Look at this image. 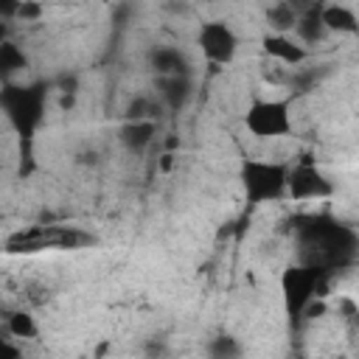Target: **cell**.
I'll use <instances>...</instances> for the list:
<instances>
[{
    "instance_id": "cell-15",
    "label": "cell",
    "mask_w": 359,
    "mask_h": 359,
    "mask_svg": "<svg viewBox=\"0 0 359 359\" xmlns=\"http://www.w3.org/2000/svg\"><path fill=\"white\" fill-rule=\"evenodd\" d=\"M0 65H3L6 73L20 70V67H25V56H22V50H17L11 42H3V45H0Z\"/></svg>"
},
{
    "instance_id": "cell-4",
    "label": "cell",
    "mask_w": 359,
    "mask_h": 359,
    "mask_svg": "<svg viewBox=\"0 0 359 359\" xmlns=\"http://www.w3.org/2000/svg\"><path fill=\"white\" fill-rule=\"evenodd\" d=\"M199 48L213 65H230L238 50V36L222 20H210L199 28Z\"/></svg>"
},
{
    "instance_id": "cell-16",
    "label": "cell",
    "mask_w": 359,
    "mask_h": 359,
    "mask_svg": "<svg viewBox=\"0 0 359 359\" xmlns=\"http://www.w3.org/2000/svg\"><path fill=\"white\" fill-rule=\"evenodd\" d=\"M154 112H157V109H154V104H151L149 98L137 95V98L126 107V121H149V118L154 121Z\"/></svg>"
},
{
    "instance_id": "cell-7",
    "label": "cell",
    "mask_w": 359,
    "mask_h": 359,
    "mask_svg": "<svg viewBox=\"0 0 359 359\" xmlns=\"http://www.w3.org/2000/svg\"><path fill=\"white\" fill-rule=\"evenodd\" d=\"M154 132H157V126H154L151 118H149V121H126V123L118 129V140H121V146L129 149V151H143V149L154 140Z\"/></svg>"
},
{
    "instance_id": "cell-18",
    "label": "cell",
    "mask_w": 359,
    "mask_h": 359,
    "mask_svg": "<svg viewBox=\"0 0 359 359\" xmlns=\"http://www.w3.org/2000/svg\"><path fill=\"white\" fill-rule=\"evenodd\" d=\"M146 351H149V353H165V345H163V342H151Z\"/></svg>"
},
{
    "instance_id": "cell-8",
    "label": "cell",
    "mask_w": 359,
    "mask_h": 359,
    "mask_svg": "<svg viewBox=\"0 0 359 359\" xmlns=\"http://www.w3.org/2000/svg\"><path fill=\"white\" fill-rule=\"evenodd\" d=\"M300 14H303V8L294 0H278L266 8V25L272 34H289V31H294Z\"/></svg>"
},
{
    "instance_id": "cell-14",
    "label": "cell",
    "mask_w": 359,
    "mask_h": 359,
    "mask_svg": "<svg viewBox=\"0 0 359 359\" xmlns=\"http://www.w3.org/2000/svg\"><path fill=\"white\" fill-rule=\"evenodd\" d=\"M208 353L210 356H224V359H230V356H238L241 353V345H238V339L236 337H227V334H222V337H213L210 339V345H208Z\"/></svg>"
},
{
    "instance_id": "cell-2",
    "label": "cell",
    "mask_w": 359,
    "mask_h": 359,
    "mask_svg": "<svg viewBox=\"0 0 359 359\" xmlns=\"http://www.w3.org/2000/svg\"><path fill=\"white\" fill-rule=\"evenodd\" d=\"M244 126L255 135V137H283L292 132V112L289 104L280 98H266V101H255L247 115H244Z\"/></svg>"
},
{
    "instance_id": "cell-17",
    "label": "cell",
    "mask_w": 359,
    "mask_h": 359,
    "mask_svg": "<svg viewBox=\"0 0 359 359\" xmlns=\"http://www.w3.org/2000/svg\"><path fill=\"white\" fill-rule=\"evenodd\" d=\"M39 14H42V6H39V3H34V0H20L17 17H20L22 22H34V20H39Z\"/></svg>"
},
{
    "instance_id": "cell-6",
    "label": "cell",
    "mask_w": 359,
    "mask_h": 359,
    "mask_svg": "<svg viewBox=\"0 0 359 359\" xmlns=\"http://www.w3.org/2000/svg\"><path fill=\"white\" fill-rule=\"evenodd\" d=\"M261 45H264V53L269 56V62H278L283 67H294L309 59V50L303 45L292 42L289 34H266Z\"/></svg>"
},
{
    "instance_id": "cell-3",
    "label": "cell",
    "mask_w": 359,
    "mask_h": 359,
    "mask_svg": "<svg viewBox=\"0 0 359 359\" xmlns=\"http://www.w3.org/2000/svg\"><path fill=\"white\" fill-rule=\"evenodd\" d=\"M280 289H283V300H286V311L289 317L300 320L306 306L314 300V289H317V275L309 266H289L280 278Z\"/></svg>"
},
{
    "instance_id": "cell-9",
    "label": "cell",
    "mask_w": 359,
    "mask_h": 359,
    "mask_svg": "<svg viewBox=\"0 0 359 359\" xmlns=\"http://www.w3.org/2000/svg\"><path fill=\"white\" fill-rule=\"evenodd\" d=\"M320 14H323V22L331 34H359V17L348 6L331 3V6H323Z\"/></svg>"
},
{
    "instance_id": "cell-1",
    "label": "cell",
    "mask_w": 359,
    "mask_h": 359,
    "mask_svg": "<svg viewBox=\"0 0 359 359\" xmlns=\"http://www.w3.org/2000/svg\"><path fill=\"white\" fill-rule=\"evenodd\" d=\"M289 168L275 160H244L241 165V185L250 205L275 202L286 194Z\"/></svg>"
},
{
    "instance_id": "cell-13",
    "label": "cell",
    "mask_w": 359,
    "mask_h": 359,
    "mask_svg": "<svg viewBox=\"0 0 359 359\" xmlns=\"http://www.w3.org/2000/svg\"><path fill=\"white\" fill-rule=\"evenodd\" d=\"M6 331L14 339H34L36 337V320L28 311H11L6 317Z\"/></svg>"
},
{
    "instance_id": "cell-10",
    "label": "cell",
    "mask_w": 359,
    "mask_h": 359,
    "mask_svg": "<svg viewBox=\"0 0 359 359\" xmlns=\"http://www.w3.org/2000/svg\"><path fill=\"white\" fill-rule=\"evenodd\" d=\"M157 90H160L163 104H168L171 109H180L191 98V79L188 76H157Z\"/></svg>"
},
{
    "instance_id": "cell-11",
    "label": "cell",
    "mask_w": 359,
    "mask_h": 359,
    "mask_svg": "<svg viewBox=\"0 0 359 359\" xmlns=\"http://www.w3.org/2000/svg\"><path fill=\"white\" fill-rule=\"evenodd\" d=\"M151 67L157 70V76H188V59L180 48L151 50Z\"/></svg>"
},
{
    "instance_id": "cell-12",
    "label": "cell",
    "mask_w": 359,
    "mask_h": 359,
    "mask_svg": "<svg viewBox=\"0 0 359 359\" xmlns=\"http://www.w3.org/2000/svg\"><path fill=\"white\" fill-rule=\"evenodd\" d=\"M294 34H297L300 42H306V45H314V42H320V39L328 34V28H325L323 14H320L317 6H309V8L300 14V20H297V25H294Z\"/></svg>"
},
{
    "instance_id": "cell-5",
    "label": "cell",
    "mask_w": 359,
    "mask_h": 359,
    "mask_svg": "<svg viewBox=\"0 0 359 359\" xmlns=\"http://www.w3.org/2000/svg\"><path fill=\"white\" fill-rule=\"evenodd\" d=\"M334 185L331 180L317 168V165H294L289 168V180H286V194L292 199H325L331 196Z\"/></svg>"
}]
</instances>
